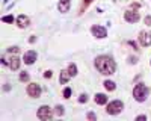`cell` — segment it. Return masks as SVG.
Listing matches in <instances>:
<instances>
[{
	"instance_id": "ac0fdd59",
	"label": "cell",
	"mask_w": 151,
	"mask_h": 121,
	"mask_svg": "<svg viewBox=\"0 0 151 121\" xmlns=\"http://www.w3.org/2000/svg\"><path fill=\"white\" fill-rule=\"evenodd\" d=\"M29 79H30V76H29L27 71H21L20 73V80L21 82H29Z\"/></svg>"
},
{
	"instance_id": "83f0119b",
	"label": "cell",
	"mask_w": 151,
	"mask_h": 121,
	"mask_svg": "<svg viewBox=\"0 0 151 121\" xmlns=\"http://www.w3.org/2000/svg\"><path fill=\"white\" fill-rule=\"evenodd\" d=\"M129 44H130V45L133 47V50H139V48H137V45H136V44H134L133 41H129Z\"/></svg>"
},
{
	"instance_id": "6da1fadb",
	"label": "cell",
	"mask_w": 151,
	"mask_h": 121,
	"mask_svg": "<svg viewBox=\"0 0 151 121\" xmlns=\"http://www.w3.org/2000/svg\"><path fill=\"white\" fill-rule=\"evenodd\" d=\"M95 68L101 73V74L104 76H110L113 74V73L116 71V64L115 60H113V58L107 56V55H100L95 58Z\"/></svg>"
},
{
	"instance_id": "e0dca14e",
	"label": "cell",
	"mask_w": 151,
	"mask_h": 121,
	"mask_svg": "<svg viewBox=\"0 0 151 121\" xmlns=\"http://www.w3.org/2000/svg\"><path fill=\"white\" fill-rule=\"evenodd\" d=\"M92 2H94V0H83V5H80V11H79V14H83L85 9H86V6H89Z\"/></svg>"
},
{
	"instance_id": "603a6c76",
	"label": "cell",
	"mask_w": 151,
	"mask_h": 121,
	"mask_svg": "<svg viewBox=\"0 0 151 121\" xmlns=\"http://www.w3.org/2000/svg\"><path fill=\"white\" fill-rule=\"evenodd\" d=\"M88 102V95L86 94H80V97H79V103H86Z\"/></svg>"
},
{
	"instance_id": "4fadbf2b",
	"label": "cell",
	"mask_w": 151,
	"mask_h": 121,
	"mask_svg": "<svg viewBox=\"0 0 151 121\" xmlns=\"http://www.w3.org/2000/svg\"><path fill=\"white\" fill-rule=\"evenodd\" d=\"M94 100H95L97 104L104 106V104H107V95H106V94H101V92H98V94H95Z\"/></svg>"
},
{
	"instance_id": "ba28073f",
	"label": "cell",
	"mask_w": 151,
	"mask_h": 121,
	"mask_svg": "<svg viewBox=\"0 0 151 121\" xmlns=\"http://www.w3.org/2000/svg\"><path fill=\"white\" fill-rule=\"evenodd\" d=\"M137 41H139V44H141L142 47H150V45H151V32H148V30L139 32Z\"/></svg>"
},
{
	"instance_id": "8992f818",
	"label": "cell",
	"mask_w": 151,
	"mask_h": 121,
	"mask_svg": "<svg viewBox=\"0 0 151 121\" xmlns=\"http://www.w3.org/2000/svg\"><path fill=\"white\" fill-rule=\"evenodd\" d=\"M91 33L95 36L97 40H103V38H106V36H107V30H106V27L100 26V24H94V26L91 27Z\"/></svg>"
},
{
	"instance_id": "5bb4252c",
	"label": "cell",
	"mask_w": 151,
	"mask_h": 121,
	"mask_svg": "<svg viewBox=\"0 0 151 121\" xmlns=\"http://www.w3.org/2000/svg\"><path fill=\"white\" fill-rule=\"evenodd\" d=\"M71 77H73V76L68 73V70H62V71H60V77H59V83H60V85H65L67 82H70Z\"/></svg>"
},
{
	"instance_id": "d4e9b609",
	"label": "cell",
	"mask_w": 151,
	"mask_h": 121,
	"mask_svg": "<svg viewBox=\"0 0 151 121\" xmlns=\"http://www.w3.org/2000/svg\"><path fill=\"white\" fill-rule=\"evenodd\" d=\"M144 23L147 24V26H151V15H147V17L144 18Z\"/></svg>"
},
{
	"instance_id": "f546056e",
	"label": "cell",
	"mask_w": 151,
	"mask_h": 121,
	"mask_svg": "<svg viewBox=\"0 0 151 121\" xmlns=\"http://www.w3.org/2000/svg\"><path fill=\"white\" fill-rule=\"evenodd\" d=\"M36 41V36H32V38H29V42H35Z\"/></svg>"
},
{
	"instance_id": "7a4b0ae2",
	"label": "cell",
	"mask_w": 151,
	"mask_h": 121,
	"mask_svg": "<svg viewBox=\"0 0 151 121\" xmlns=\"http://www.w3.org/2000/svg\"><path fill=\"white\" fill-rule=\"evenodd\" d=\"M148 94H150V89H148L147 85H144V83H136L134 85V88H133V97H134L136 102H139V103L145 102Z\"/></svg>"
},
{
	"instance_id": "cb8c5ba5",
	"label": "cell",
	"mask_w": 151,
	"mask_h": 121,
	"mask_svg": "<svg viewBox=\"0 0 151 121\" xmlns=\"http://www.w3.org/2000/svg\"><path fill=\"white\" fill-rule=\"evenodd\" d=\"M86 117H88V120H91V121H95V120H97V115H95L94 112H88Z\"/></svg>"
},
{
	"instance_id": "3957f363",
	"label": "cell",
	"mask_w": 151,
	"mask_h": 121,
	"mask_svg": "<svg viewBox=\"0 0 151 121\" xmlns=\"http://www.w3.org/2000/svg\"><path fill=\"white\" fill-rule=\"evenodd\" d=\"M122 107H124V104L121 100H113V102L106 104V112L109 115H118V114H121Z\"/></svg>"
},
{
	"instance_id": "4316f807",
	"label": "cell",
	"mask_w": 151,
	"mask_h": 121,
	"mask_svg": "<svg viewBox=\"0 0 151 121\" xmlns=\"http://www.w3.org/2000/svg\"><path fill=\"white\" fill-rule=\"evenodd\" d=\"M147 120V115H137L136 117V121H145Z\"/></svg>"
},
{
	"instance_id": "484cf974",
	"label": "cell",
	"mask_w": 151,
	"mask_h": 121,
	"mask_svg": "<svg viewBox=\"0 0 151 121\" xmlns=\"http://www.w3.org/2000/svg\"><path fill=\"white\" fill-rule=\"evenodd\" d=\"M52 76H53V71H50V70H47V71L44 73V77H47V79H50Z\"/></svg>"
},
{
	"instance_id": "44dd1931",
	"label": "cell",
	"mask_w": 151,
	"mask_h": 121,
	"mask_svg": "<svg viewBox=\"0 0 151 121\" xmlns=\"http://www.w3.org/2000/svg\"><path fill=\"white\" fill-rule=\"evenodd\" d=\"M71 94H73V91H71V88H64V91H62V95H64V99H70L71 97Z\"/></svg>"
},
{
	"instance_id": "ffe728a7",
	"label": "cell",
	"mask_w": 151,
	"mask_h": 121,
	"mask_svg": "<svg viewBox=\"0 0 151 121\" xmlns=\"http://www.w3.org/2000/svg\"><path fill=\"white\" fill-rule=\"evenodd\" d=\"M55 112H56V115H59V117H62V115H64V106H62V104H58L56 107H55Z\"/></svg>"
},
{
	"instance_id": "5b68a950",
	"label": "cell",
	"mask_w": 151,
	"mask_h": 121,
	"mask_svg": "<svg viewBox=\"0 0 151 121\" xmlns=\"http://www.w3.org/2000/svg\"><path fill=\"white\" fill-rule=\"evenodd\" d=\"M26 91H27V95L32 97V99H40V97H41V92H42L41 86H40L38 83H29Z\"/></svg>"
},
{
	"instance_id": "2e32d148",
	"label": "cell",
	"mask_w": 151,
	"mask_h": 121,
	"mask_svg": "<svg viewBox=\"0 0 151 121\" xmlns=\"http://www.w3.org/2000/svg\"><path fill=\"white\" fill-rule=\"evenodd\" d=\"M67 70H68V73H70L73 77H74V76H77V67H76V64H73V62L68 64V68H67Z\"/></svg>"
},
{
	"instance_id": "f1b7e54d",
	"label": "cell",
	"mask_w": 151,
	"mask_h": 121,
	"mask_svg": "<svg viewBox=\"0 0 151 121\" xmlns=\"http://www.w3.org/2000/svg\"><path fill=\"white\" fill-rule=\"evenodd\" d=\"M129 60H130V62H132V64H136V62H137V58H130Z\"/></svg>"
},
{
	"instance_id": "4dcf8cb0",
	"label": "cell",
	"mask_w": 151,
	"mask_h": 121,
	"mask_svg": "<svg viewBox=\"0 0 151 121\" xmlns=\"http://www.w3.org/2000/svg\"><path fill=\"white\" fill-rule=\"evenodd\" d=\"M3 89H5V91H8V89H11V86H8V83H5V86H3Z\"/></svg>"
},
{
	"instance_id": "7c38bea8",
	"label": "cell",
	"mask_w": 151,
	"mask_h": 121,
	"mask_svg": "<svg viewBox=\"0 0 151 121\" xmlns=\"http://www.w3.org/2000/svg\"><path fill=\"white\" fill-rule=\"evenodd\" d=\"M20 64H21V59L18 58V56H12V58H9V68L11 70H18L20 68Z\"/></svg>"
},
{
	"instance_id": "d6986e66",
	"label": "cell",
	"mask_w": 151,
	"mask_h": 121,
	"mask_svg": "<svg viewBox=\"0 0 151 121\" xmlns=\"http://www.w3.org/2000/svg\"><path fill=\"white\" fill-rule=\"evenodd\" d=\"M14 20H15V18H14V15H11V14H9V15H3V17H2V21H3V23H9V24H11V23H14Z\"/></svg>"
},
{
	"instance_id": "30bf717a",
	"label": "cell",
	"mask_w": 151,
	"mask_h": 121,
	"mask_svg": "<svg viewBox=\"0 0 151 121\" xmlns=\"http://www.w3.org/2000/svg\"><path fill=\"white\" fill-rule=\"evenodd\" d=\"M15 23H17V26L18 27H21V29H26L29 24H30V18L27 17V15H23V14H20L17 18H15Z\"/></svg>"
},
{
	"instance_id": "9c48e42d",
	"label": "cell",
	"mask_w": 151,
	"mask_h": 121,
	"mask_svg": "<svg viewBox=\"0 0 151 121\" xmlns=\"http://www.w3.org/2000/svg\"><path fill=\"white\" fill-rule=\"evenodd\" d=\"M36 59H38L36 52L35 50H27L26 53H24V56H23V62L26 65H33L36 62Z\"/></svg>"
},
{
	"instance_id": "9a60e30c",
	"label": "cell",
	"mask_w": 151,
	"mask_h": 121,
	"mask_svg": "<svg viewBox=\"0 0 151 121\" xmlns=\"http://www.w3.org/2000/svg\"><path fill=\"white\" fill-rule=\"evenodd\" d=\"M103 86H104L107 91H115V89H116V83L113 82V80H106V82L103 83Z\"/></svg>"
},
{
	"instance_id": "277c9868",
	"label": "cell",
	"mask_w": 151,
	"mask_h": 121,
	"mask_svg": "<svg viewBox=\"0 0 151 121\" xmlns=\"http://www.w3.org/2000/svg\"><path fill=\"white\" fill-rule=\"evenodd\" d=\"M38 118L42 120V121H48V120H52L53 118V112H52V109H50L47 104H42L40 109H38Z\"/></svg>"
},
{
	"instance_id": "8fae6325",
	"label": "cell",
	"mask_w": 151,
	"mask_h": 121,
	"mask_svg": "<svg viewBox=\"0 0 151 121\" xmlns=\"http://www.w3.org/2000/svg\"><path fill=\"white\" fill-rule=\"evenodd\" d=\"M70 6H71V0H59V3H58V9H59V12H62V14L68 12Z\"/></svg>"
},
{
	"instance_id": "52a82bcc",
	"label": "cell",
	"mask_w": 151,
	"mask_h": 121,
	"mask_svg": "<svg viewBox=\"0 0 151 121\" xmlns=\"http://www.w3.org/2000/svg\"><path fill=\"white\" fill-rule=\"evenodd\" d=\"M124 20L127 23H137L141 20V15L136 9H129V11L124 12Z\"/></svg>"
},
{
	"instance_id": "7402d4cb",
	"label": "cell",
	"mask_w": 151,
	"mask_h": 121,
	"mask_svg": "<svg viewBox=\"0 0 151 121\" xmlns=\"http://www.w3.org/2000/svg\"><path fill=\"white\" fill-rule=\"evenodd\" d=\"M8 52H9V53H18V52H20V47H18V45L8 47Z\"/></svg>"
}]
</instances>
